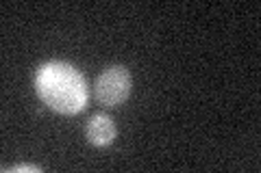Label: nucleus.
I'll list each match as a JSON object with an SVG mask.
<instances>
[{
    "instance_id": "obj_3",
    "label": "nucleus",
    "mask_w": 261,
    "mask_h": 173,
    "mask_svg": "<svg viewBox=\"0 0 261 173\" xmlns=\"http://www.w3.org/2000/svg\"><path fill=\"white\" fill-rule=\"evenodd\" d=\"M85 136L87 141L96 145V147H105L113 143L116 139V123L109 115H102V113H96L87 119V126H85Z\"/></svg>"
},
{
    "instance_id": "obj_2",
    "label": "nucleus",
    "mask_w": 261,
    "mask_h": 173,
    "mask_svg": "<svg viewBox=\"0 0 261 173\" xmlns=\"http://www.w3.org/2000/svg\"><path fill=\"white\" fill-rule=\"evenodd\" d=\"M130 74L122 65H109L96 78V100L102 106H120L130 93Z\"/></svg>"
},
{
    "instance_id": "obj_1",
    "label": "nucleus",
    "mask_w": 261,
    "mask_h": 173,
    "mask_svg": "<svg viewBox=\"0 0 261 173\" xmlns=\"http://www.w3.org/2000/svg\"><path fill=\"white\" fill-rule=\"evenodd\" d=\"M37 95L46 106L61 115H76L87 104L85 78L74 65L63 61H48L37 70Z\"/></svg>"
},
{
    "instance_id": "obj_4",
    "label": "nucleus",
    "mask_w": 261,
    "mask_h": 173,
    "mask_svg": "<svg viewBox=\"0 0 261 173\" xmlns=\"http://www.w3.org/2000/svg\"><path fill=\"white\" fill-rule=\"evenodd\" d=\"M11 171H39V167H35V164H18Z\"/></svg>"
}]
</instances>
